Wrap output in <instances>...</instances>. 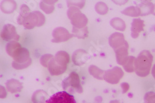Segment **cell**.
Returning a JSON list of instances; mask_svg holds the SVG:
<instances>
[{
    "label": "cell",
    "mask_w": 155,
    "mask_h": 103,
    "mask_svg": "<svg viewBox=\"0 0 155 103\" xmlns=\"http://www.w3.org/2000/svg\"><path fill=\"white\" fill-rule=\"evenodd\" d=\"M48 96L43 90H38L35 91L32 98L34 103H46Z\"/></svg>",
    "instance_id": "20"
},
{
    "label": "cell",
    "mask_w": 155,
    "mask_h": 103,
    "mask_svg": "<svg viewBox=\"0 0 155 103\" xmlns=\"http://www.w3.org/2000/svg\"><path fill=\"white\" fill-rule=\"evenodd\" d=\"M124 72L121 68L115 67L110 70L106 71L104 80L110 84L115 85L119 83L120 80L124 76Z\"/></svg>",
    "instance_id": "7"
},
{
    "label": "cell",
    "mask_w": 155,
    "mask_h": 103,
    "mask_svg": "<svg viewBox=\"0 0 155 103\" xmlns=\"http://www.w3.org/2000/svg\"><path fill=\"white\" fill-rule=\"evenodd\" d=\"M67 15L73 27L78 29L86 27L88 22L87 18L82 13L80 8L74 6L70 7L67 11Z\"/></svg>",
    "instance_id": "3"
},
{
    "label": "cell",
    "mask_w": 155,
    "mask_h": 103,
    "mask_svg": "<svg viewBox=\"0 0 155 103\" xmlns=\"http://www.w3.org/2000/svg\"><path fill=\"white\" fill-rule=\"evenodd\" d=\"M45 17L41 12L36 11L32 12L31 13L25 18L20 24L24 25L27 29H32L35 27H41L45 23Z\"/></svg>",
    "instance_id": "5"
},
{
    "label": "cell",
    "mask_w": 155,
    "mask_h": 103,
    "mask_svg": "<svg viewBox=\"0 0 155 103\" xmlns=\"http://www.w3.org/2000/svg\"><path fill=\"white\" fill-rule=\"evenodd\" d=\"M120 86L122 88V93L123 94H125V93H127L128 91V89H130V85L126 82L122 83Z\"/></svg>",
    "instance_id": "31"
},
{
    "label": "cell",
    "mask_w": 155,
    "mask_h": 103,
    "mask_svg": "<svg viewBox=\"0 0 155 103\" xmlns=\"http://www.w3.org/2000/svg\"><path fill=\"white\" fill-rule=\"evenodd\" d=\"M52 35L54 38L51 40V42L54 43L66 42L73 37V34H71L67 29L63 27L55 28L53 31Z\"/></svg>",
    "instance_id": "10"
},
{
    "label": "cell",
    "mask_w": 155,
    "mask_h": 103,
    "mask_svg": "<svg viewBox=\"0 0 155 103\" xmlns=\"http://www.w3.org/2000/svg\"><path fill=\"white\" fill-rule=\"evenodd\" d=\"M1 37L6 41H18L20 35L18 34L16 29L13 25L8 24L3 27L1 32Z\"/></svg>",
    "instance_id": "9"
},
{
    "label": "cell",
    "mask_w": 155,
    "mask_h": 103,
    "mask_svg": "<svg viewBox=\"0 0 155 103\" xmlns=\"http://www.w3.org/2000/svg\"><path fill=\"white\" fill-rule=\"evenodd\" d=\"M85 2L84 1H68L67 5L68 8L74 6L78 8H83L85 5Z\"/></svg>",
    "instance_id": "30"
},
{
    "label": "cell",
    "mask_w": 155,
    "mask_h": 103,
    "mask_svg": "<svg viewBox=\"0 0 155 103\" xmlns=\"http://www.w3.org/2000/svg\"><path fill=\"white\" fill-rule=\"evenodd\" d=\"M0 91H1V95H0V98L2 99H4L7 96V91H6V89L1 85L0 86Z\"/></svg>",
    "instance_id": "32"
},
{
    "label": "cell",
    "mask_w": 155,
    "mask_h": 103,
    "mask_svg": "<svg viewBox=\"0 0 155 103\" xmlns=\"http://www.w3.org/2000/svg\"><path fill=\"white\" fill-rule=\"evenodd\" d=\"M89 72L94 78L101 80L104 79V76L106 71L101 70L95 65H91L89 67Z\"/></svg>",
    "instance_id": "21"
},
{
    "label": "cell",
    "mask_w": 155,
    "mask_h": 103,
    "mask_svg": "<svg viewBox=\"0 0 155 103\" xmlns=\"http://www.w3.org/2000/svg\"><path fill=\"white\" fill-rule=\"evenodd\" d=\"M31 11L30 8L26 5H22L21 7V10L19 12V16L18 18V22L20 25L21 22L25 18H27L31 13Z\"/></svg>",
    "instance_id": "25"
},
{
    "label": "cell",
    "mask_w": 155,
    "mask_h": 103,
    "mask_svg": "<svg viewBox=\"0 0 155 103\" xmlns=\"http://www.w3.org/2000/svg\"><path fill=\"white\" fill-rule=\"evenodd\" d=\"M153 57L148 50L141 51L135 59V72L140 77H146L150 73L151 68Z\"/></svg>",
    "instance_id": "2"
},
{
    "label": "cell",
    "mask_w": 155,
    "mask_h": 103,
    "mask_svg": "<svg viewBox=\"0 0 155 103\" xmlns=\"http://www.w3.org/2000/svg\"><path fill=\"white\" fill-rule=\"evenodd\" d=\"M154 16H155V5H154V12H153V14Z\"/></svg>",
    "instance_id": "35"
},
{
    "label": "cell",
    "mask_w": 155,
    "mask_h": 103,
    "mask_svg": "<svg viewBox=\"0 0 155 103\" xmlns=\"http://www.w3.org/2000/svg\"><path fill=\"white\" fill-rule=\"evenodd\" d=\"M151 73H152V75L153 76V78L155 79V64L154 65V66L153 67Z\"/></svg>",
    "instance_id": "33"
},
{
    "label": "cell",
    "mask_w": 155,
    "mask_h": 103,
    "mask_svg": "<svg viewBox=\"0 0 155 103\" xmlns=\"http://www.w3.org/2000/svg\"><path fill=\"white\" fill-rule=\"evenodd\" d=\"M70 57L65 51H58L48 65V69L51 75L58 76L66 71Z\"/></svg>",
    "instance_id": "1"
},
{
    "label": "cell",
    "mask_w": 155,
    "mask_h": 103,
    "mask_svg": "<svg viewBox=\"0 0 155 103\" xmlns=\"http://www.w3.org/2000/svg\"><path fill=\"white\" fill-rule=\"evenodd\" d=\"M88 55L86 51L83 49H78L76 50L73 55V61L76 65H81L84 63L83 61L84 56Z\"/></svg>",
    "instance_id": "16"
},
{
    "label": "cell",
    "mask_w": 155,
    "mask_h": 103,
    "mask_svg": "<svg viewBox=\"0 0 155 103\" xmlns=\"http://www.w3.org/2000/svg\"><path fill=\"white\" fill-rule=\"evenodd\" d=\"M13 59L12 66L16 70H22L27 68L31 65L32 61L29 50L23 47L14 56Z\"/></svg>",
    "instance_id": "4"
},
{
    "label": "cell",
    "mask_w": 155,
    "mask_h": 103,
    "mask_svg": "<svg viewBox=\"0 0 155 103\" xmlns=\"http://www.w3.org/2000/svg\"><path fill=\"white\" fill-rule=\"evenodd\" d=\"M62 87L64 89H67L68 88L71 87L74 89L77 93L80 94L83 92V88L81 85L80 76L78 74L74 71L71 72L68 77L63 81Z\"/></svg>",
    "instance_id": "6"
},
{
    "label": "cell",
    "mask_w": 155,
    "mask_h": 103,
    "mask_svg": "<svg viewBox=\"0 0 155 103\" xmlns=\"http://www.w3.org/2000/svg\"><path fill=\"white\" fill-rule=\"evenodd\" d=\"M110 103H123V102L119 100H112L110 102Z\"/></svg>",
    "instance_id": "34"
},
{
    "label": "cell",
    "mask_w": 155,
    "mask_h": 103,
    "mask_svg": "<svg viewBox=\"0 0 155 103\" xmlns=\"http://www.w3.org/2000/svg\"><path fill=\"white\" fill-rule=\"evenodd\" d=\"M6 88L11 93H16L21 92L23 88L22 83L16 79H11L8 80L6 82Z\"/></svg>",
    "instance_id": "15"
},
{
    "label": "cell",
    "mask_w": 155,
    "mask_h": 103,
    "mask_svg": "<svg viewBox=\"0 0 155 103\" xmlns=\"http://www.w3.org/2000/svg\"><path fill=\"white\" fill-rule=\"evenodd\" d=\"M122 13L125 16L130 17H138L141 16V12L137 6H130L122 11Z\"/></svg>",
    "instance_id": "23"
},
{
    "label": "cell",
    "mask_w": 155,
    "mask_h": 103,
    "mask_svg": "<svg viewBox=\"0 0 155 103\" xmlns=\"http://www.w3.org/2000/svg\"><path fill=\"white\" fill-rule=\"evenodd\" d=\"M111 26L116 30L124 31L126 29V24L124 20L119 18H114L110 22Z\"/></svg>",
    "instance_id": "22"
},
{
    "label": "cell",
    "mask_w": 155,
    "mask_h": 103,
    "mask_svg": "<svg viewBox=\"0 0 155 103\" xmlns=\"http://www.w3.org/2000/svg\"><path fill=\"white\" fill-rule=\"evenodd\" d=\"M137 7L140 11L141 16H148L149 15L153 14L154 12V5L150 1H142L139 5H138Z\"/></svg>",
    "instance_id": "14"
},
{
    "label": "cell",
    "mask_w": 155,
    "mask_h": 103,
    "mask_svg": "<svg viewBox=\"0 0 155 103\" xmlns=\"http://www.w3.org/2000/svg\"><path fill=\"white\" fill-rule=\"evenodd\" d=\"M109 43L114 50L117 49L128 44L125 39L124 35L120 32L113 33L109 38Z\"/></svg>",
    "instance_id": "11"
},
{
    "label": "cell",
    "mask_w": 155,
    "mask_h": 103,
    "mask_svg": "<svg viewBox=\"0 0 155 103\" xmlns=\"http://www.w3.org/2000/svg\"><path fill=\"white\" fill-rule=\"evenodd\" d=\"M54 56L51 54H44L41 57V63L42 64V65L44 66V67L48 68V65L50 62V61L52 59Z\"/></svg>",
    "instance_id": "28"
},
{
    "label": "cell",
    "mask_w": 155,
    "mask_h": 103,
    "mask_svg": "<svg viewBox=\"0 0 155 103\" xmlns=\"http://www.w3.org/2000/svg\"><path fill=\"white\" fill-rule=\"evenodd\" d=\"M145 103H155V93L149 91L144 96Z\"/></svg>",
    "instance_id": "29"
},
{
    "label": "cell",
    "mask_w": 155,
    "mask_h": 103,
    "mask_svg": "<svg viewBox=\"0 0 155 103\" xmlns=\"http://www.w3.org/2000/svg\"><path fill=\"white\" fill-rule=\"evenodd\" d=\"M58 1H42L40 3V8L44 11L46 14L49 15L52 13L55 9V4L57 3Z\"/></svg>",
    "instance_id": "19"
},
{
    "label": "cell",
    "mask_w": 155,
    "mask_h": 103,
    "mask_svg": "<svg viewBox=\"0 0 155 103\" xmlns=\"http://www.w3.org/2000/svg\"><path fill=\"white\" fill-rule=\"evenodd\" d=\"M145 22L140 19H134L131 26V36L134 38H137L141 32L144 31Z\"/></svg>",
    "instance_id": "13"
},
{
    "label": "cell",
    "mask_w": 155,
    "mask_h": 103,
    "mask_svg": "<svg viewBox=\"0 0 155 103\" xmlns=\"http://www.w3.org/2000/svg\"><path fill=\"white\" fill-rule=\"evenodd\" d=\"M46 103H76L74 96L66 91H60L48 98Z\"/></svg>",
    "instance_id": "8"
},
{
    "label": "cell",
    "mask_w": 155,
    "mask_h": 103,
    "mask_svg": "<svg viewBox=\"0 0 155 103\" xmlns=\"http://www.w3.org/2000/svg\"><path fill=\"white\" fill-rule=\"evenodd\" d=\"M128 44H127L117 49L114 50L117 61L120 65L123 66L124 65L128 57Z\"/></svg>",
    "instance_id": "12"
},
{
    "label": "cell",
    "mask_w": 155,
    "mask_h": 103,
    "mask_svg": "<svg viewBox=\"0 0 155 103\" xmlns=\"http://www.w3.org/2000/svg\"><path fill=\"white\" fill-rule=\"evenodd\" d=\"M136 58L134 56H128L126 62L123 65L125 71L128 73H133L135 71V61Z\"/></svg>",
    "instance_id": "24"
},
{
    "label": "cell",
    "mask_w": 155,
    "mask_h": 103,
    "mask_svg": "<svg viewBox=\"0 0 155 103\" xmlns=\"http://www.w3.org/2000/svg\"><path fill=\"white\" fill-rule=\"evenodd\" d=\"M21 48L22 46L19 43H18L17 41H13L9 42L7 44L6 47V50L8 54L11 57L13 58L14 56L18 52V51Z\"/></svg>",
    "instance_id": "18"
},
{
    "label": "cell",
    "mask_w": 155,
    "mask_h": 103,
    "mask_svg": "<svg viewBox=\"0 0 155 103\" xmlns=\"http://www.w3.org/2000/svg\"><path fill=\"white\" fill-rule=\"evenodd\" d=\"M18 5L15 1H3L1 3V9L6 14H11L17 9Z\"/></svg>",
    "instance_id": "17"
},
{
    "label": "cell",
    "mask_w": 155,
    "mask_h": 103,
    "mask_svg": "<svg viewBox=\"0 0 155 103\" xmlns=\"http://www.w3.org/2000/svg\"><path fill=\"white\" fill-rule=\"evenodd\" d=\"M95 10L99 15H105L109 11V8L104 2H98L95 6Z\"/></svg>",
    "instance_id": "27"
},
{
    "label": "cell",
    "mask_w": 155,
    "mask_h": 103,
    "mask_svg": "<svg viewBox=\"0 0 155 103\" xmlns=\"http://www.w3.org/2000/svg\"><path fill=\"white\" fill-rule=\"evenodd\" d=\"M73 35L78 38H84L88 35V29L87 27L81 29H78L74 27L72 29Z\"/></svg>",
    "instance_id": "26"
}]
</instances>
